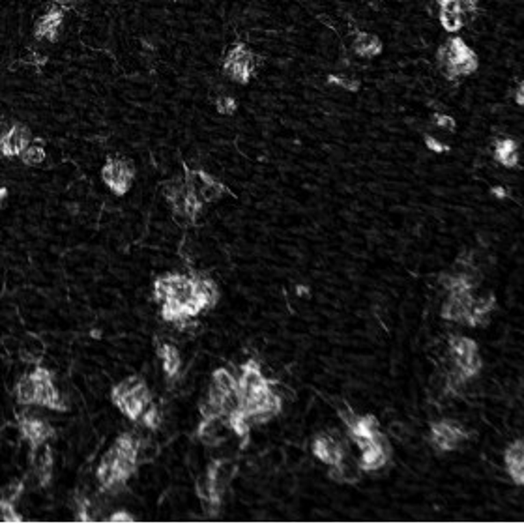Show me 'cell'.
<instances>
[{"mask_svg":"<svg viewBox=\"0 0 524 524\" xmlns=\"http://www.w3.org/2000/svg\"><path fill=\"white\" fill-rule=\"evenodd\" d=\"M154 300L161 305V317L165 322L178 326L182 332L193 326L198 313L205 311L195 291L193 276L167 274L154 281Z\"/></svg>","mask_w":524,"mask_h":524,"instance_id":"6da1fadb","label":"cell"},{"mask_svg":"<svg viewBox=\"0 0 524 524\" xmlns=\"http://www.w3.org/2000/svg\"><path fill=\"white\" fill-rule=\"evenodd\" d=\"M236 399L249 423L259 425L266 423L283 408V401L272 390V382L262 375L261 367L255 360H248L240 367V375L236 378Z\"/></svg>","mask_w":524,"mask_h":524,"instance_id":"7a4b0ae2","label":"cell"},{"mask_svg":"<svg viewBox=\"0 0 524 524\" xmlns=\"http://www.w3.org/2000/svg\"><path fill=\"white\" fill-rule=\"evenodd\" d=\"M436 62L447 81L468 77L480 68L477 55L470 45L464 43L462 38H451L449 42L444 43L436 53Z\"/></svg>","mask_w":524,"mask_h":524,"instance_id":"3957f363","label":"cell"},{"mask_svg":"<svg viewBox=\"0 0 524 524\" xmlns=\"http://www.w3.org/2000/svg\"><path fill=\"white\" fill-rule=\"evenodd\" d=\"M113 403L120 408V412L131 421H139L144 408L152 403L150 390L141 376L131 375L122 382L114 384L111 391Z\"/></svg>","mask_w":524,"mask_h":524,"instance_id":"277c9868","label":"cell"},{"mask_svg":"<svg viewBox=\"0 0 524 524\" xmlns=\"http://www.w3.org/2000/svg\"><path fill=\"white\" fill-rule=\"evenodd\" d=\"M449 354L455 363V382H464L474 378L482 369V358L477 352V343L470 337L451 335L449 337Z\"/></svg>","mask_w":524,"mask_h":524,"instance_id":"5b68a950","label":"cell"},{"mask_svg":"<svg viewBox=\"0 0 524 524\" xmlns=\"http://www.w3.org/2000/svg\"><path fill=\"white\" fill-rule=\"evenodd\" d=\"M255 53L249 49L244 43H236L233 49L228 51L225 62H223V71L228 79H233L234 83L248 85L249 81L255 75Z\"/></svg>","mask_w":524,"mask_h":524,"instance_id":"8992f818","label":"cell"},{"mask_svg":"<svg viewBox=\"0 0 524 524\" xmlns=\"http://www.w3.org/2000/svg\"><path fill=\"white\" fill-rule=\"evenodd\" d=\"M101 178L114 195L122 197L131 189L135 180V167L126 157L109 156L101 169Z\"/></svg>","mask_w":524,"mask_h":524,"instance_id":"52a82bcc","label":"cell"},{"mask_svg":"<svg viewBox=\"0 0 524 524\" xmlns=\"http://www.w3.org/2000/svg\"><path fill=\"white\" fill-rule=\"evenodd\" d=\"M467 431L464 427L454 421V419H442L431 425V440L432 446L438 449L440 454L454 451L467 440Z\"/></svg>","mask_w":524,"mask_h":524,"instance_id":"ba28073f","label":"cell"},{"mask_svg":"<svg viewBox=\"0 0 524 524\" xmlns=\"http://www.w3.org/2000/svg\"><path fill=\"white\" fill-rule=\"evenodd\" d=\"M313 454L328 467H337L348 455V449L335 432H320L313 440Z\"/></svg>","mask_w":524,"mask_h":524,"instance_id":"9c48e42d","label":"cell"},{"mask_svg":"<svg viewBox=\"0 0 524 524\" xmlns=\"http://www.w3.org/2000/svg\"><path fill=\"white\" fill-rule=\"evenodd\" d=\"M32 371H34L36 378H38V404L49 408V410H68V404H66L64 397H60V393H58L57 386L53 382V373H51L49 369L36 363V367Z\"/></svg>","mask_w":524,"mask_h":524,"instance_id":"30bf717a","label":"cell"},{"mask_svg":"<svg viewBox=\"0 0 524 524\" xmlns=\"http://www.w3.org/2000/svg\"><path fill=\"white\" fill-rule=\"evenodd\" d=\"M474 302L475 298L472 296V291H470V289L449 291V296H447V300L444 302V305H442V319L467 324Z\"/></svg>","mask_w":524,"mask_h":524,"instance_id":"8fae6325","label":"cell"},{"mask_svg":"<svg viewBox=\"0 0 524 524\" xmlns=\"http://www.w3.org/2000/svg\"><path fill=\"white\" fill-rule=\"evenodd\" d=\"M184 180L200 195L205 202H213L227 193V187L205 170H187Z\"/></svg>","mask_w":524,"mask_h":524,"instance_id":"7c38bea8","label":"cell"},{"mask_svg":"<svg viewBox=\"0 0 524 524\" xmlns=\"http://www.w3.org/2000/svg\"><path fill=\"white\" fill-rule=\"evenodd\" d=\"M30 462L38 483L47 487L53 480V449L49 442H38L30 446Z\"/></svg>","mask_w":524,"mask_h":524,"instance_id":"4fadbf2b","label":"cell"},{"mask_svg":"<svg viewBox=\"0 0 524 524\" xmlns=\"http://www.w3.org/2000/svg\"><path fill=\"white\" fill-rule=\"evenodd\" d=\"M62 23H64V12H62V6L53 4V6H49V10H47V12L38 19V21H36L34 38L55 43L58 38H60Z\"/></svg>","mask_w":524,"mask_h":524,"instance_id":"5bb4252c","label":"cell"},{"mask_svg":"<svg viewBox=\"0 0 524 524\" xmlns=\"http://www.w3.org/2000/svg\"><path fill=\"white\" fill-rule=\"evenodd\" d=\"M390 442H388V438H386L384 434H380L371 446L361 449V457L358 467H360L361 472H375V470H380V468L390 460Z\"/></svg>","mask_w":524,"mask_h":524,"instance_id":"9a60e30c","label":"cell"},{"mask_svg":"<svg viewBox=\"0 0 524 524\" xmlns=\"http://www.w3.org/2000/svg\"><path fill=\"white\" fill-rule=\"evenodd\" d=\"M19 431H21L23 438L32 444L38 442H49L51 438H55V427H51L49 421H45L42 418H36L30 414H19Z\"/></svg>","mask_w":524,"mask_h":524,"instance_id":"2e32d148","label":"cell"},{"mask_svg":"<svg viewBox=\"0 0 524 524\" xmlns=\"http://www.w3.org/2000/svg\"><path fill=\"white\" fill-rule=\"evenodd\" d=\"M32 141L30 129L23 124L10 126L6 135L0 139V154L4 157H19L23 150L27 148Z\"/></svg>","mask_w":524,"mask_h":524,"instance_id":"e0dca14e","label":"cell"},{"mask_svg":"<svg viewBox=\"0 0 524 524\" xmlns=\"http://www.w3.org/2000/svg\"><path fill=\"white\" fill-rule=\"evenodd\" d=\"M506 468L508 474L515 485L524 483V446L523 440H515L508 449H506Z\"/></svg>","mask_w":524,"mask_h":524,"instance_id":"ac0fdd59","label":"cell"},{"mask_svg":"<svg viewBox=\"0 0 524 524\" xmlns=\"http://www.w3.org/2000/svg\"><path fill=\"white\" fill-rule=\"evenodd\" d=\"M156 350L159 360L163 363L165 376L172 382L178 376V373H180V367H182V358H180L178 348L174 345H170V343H157Z\"/></svg>","mask_w":524,"mask_h":524,"instance_id":"d6986e66","label":"cell"},{"mask_svg":"<svg viewBox=\"0 0 524 524\" xmlns=\"http://www.w3.org/2000/svg\"><path fill=\"white\" fill-rule=\"evenodd\" d=\"M352 49L361 58H375L382 53L384 45L378 36L360 32V34H356L354 42H352Z\"/></svg>","mask_w":524,"mask_h":524,"instance_id":"ffe728a7","label":"cell"},{"mask_svg":"<svg viewBox=\"0 0 524 524\" xmlns=\"http://www.w3.org/2000/svg\"><path fill=\"white\" fill-rule=\"evenodd\" d=\"M15 397H17V403L23 406L38 404V378H36L34 371H30L19 378V382L15 386Z\"/></svg>","mask_w":524,"mask_h":524,"instance_id":"44dd1931","label":"cell"},{"mask_svg":"<svg viewBox=\"0 0 524 524\" xmlns=\"http://www.w3.org/2000/svg\"><path fill=\"white\" fill-rule=\"evenodd\" d=\"M195 279V291L197 296L200 298V302L205 305V309H212L220 302V289L213 281L212 277L206 276H193Z\"/></svg>","mask_w":524,"mask_h":524,"instance_id":"7402d4cb","label":"cell"},{"mask_svg":"<svg viewBox=\"0 0 524 524\" xmlns=\"http://www.w3.org/2000/svg\"><path fill=\"white\" fill-rule=\"evenodd\" d=\"M495 159L506 169H515L519 165V144L513 139H502L495 144Z\"/></svg>","mask_w":524,"mask_h":524,"instance_id":"603a6c76","label":"cell"},{"mask_svg":"<svg viewBox=\"0 0 524 524\" xmlns=\"http://www.w3.org/2000/svg\"><path fill=\"white\" fill-rule=\"evenodd\" d=\"M212 388L223 393V395H234L236 393V376L231 375V371L225 367L215 369L212 373Z\"/></svg>","mask_w":524,"mask_h":524,"instance_id":"cb8c5ba5","label":"cell"},{"mask_svg":"<svg viewBox=\"0 0 524 524\" xmlns=\"http://www.w3.org/2000/svg\"><path fill=\"white\" fill-rule=\"evenodd\" d=\"M438 19L444 30H447V32H459L464 27L467 15L459 12V10H455V8H440Z\"/></svg>","mask_w":524,"mask_h":524,"instance_id":"d4e9b609","label":"cell"},{"mask_svg":"<svg viewBox=\"0 0 524 524\" xmlns=\"http://www.w3.org/2000/svg\"><path fill=\"white\" fill-rule=\"evenodd\" d=\"M218 421L220 419H205L198 423L197 429V438L206 444V446H215V444H220L221 436H220V427H218Z\"/></svg>","mask_w":524,"mask_h":524,"instance_id":"484cf974","label":"cell"},{"mask_svg":"<svg viewBox=\"0 0 524 524\" xmlns=\"http://www.w3.org/2000/svg\"><path fill=\"white\" fill-rule=\"evenodd\" d=\"M19 159H21L25 165H30V167L42 163L43 159H45V146H43V141H40V139H36L34 142L30 141L29 146L19 154Z\"/></svg>","mask_w":524,"mask_h":524,"instance_id":"4316f807","label":"cell"},{"mask_svg":"<svg viewBox=\"0 0 524 524\" xmlns=\"http://www.w3.org/2000/svg\"><path fill=\"white\" fill-rule=\"evenodd\" d=\"M141 421L144 423V427H148V429H152V431H156L157 427L161 425V412H159V408H157L156 404L150 403L148 406L144 408V412H142V416H141Z\"/></svg>","mask_w":524,"mask_h":524,"instance_id":"83f0119b","label":"cell"},{"mask_svg":"<svg viewBox=\"0 0 524 524\" xmlns=\"http://www.w3.org/2000/svg\"><path fill=\"white\" fill-rule=\"evenodd\" d=\"M438 8H455L464 15L474 14L477 8V0H436Z\"/></svg>","mask_w":524,"mask_h":524,"instance_id":"f1b7e54d","label":"cell"},{"mask_svg":"<svg viewBox=\"0 0 524 524\" xmlns=\"http://www.w3.org/2000/svg\"><path fill=\"white\" fill-rule=\"evenodd\" d=\"M328 83L330 85L341 86V88H345L348 92H358L360 90V81L358 79H350V77H343V75H328Z\"/></svg>","mask_w":524,"mask_h":524,"instance_id":"f546056e","label":"cell"},{"mask_svg":"<svg viewBox=\"0 0 524 524\" xmlns=\"http://www.w3.org/2000/svg\"><path fill=\"white\" fill-rule=\"evenodd\" d=\"M0 521L4 523H23V517L15 511V503L0 500Z\"/></svg>","mask_w":524,"mask_h":524,"instance_id":"4dcf8cb0","label":"cell"},{"mask_svg":"<svg viewBox=\"0 0 524 524\" xmlns=\"http://www.w3.org/2000/svg\"><path fill=\"white\" fill-rule=\"evenodd\" d=\"M215 109H218V113L220 114H234L238 111V101L233 98V96H228V94H223L220 98L215 99Z\"/></svg>","mask_w":524,"mask_h":524,"instance_id":"1f68e13d","label":"cell"},{"mask_svg":"<svg viewBox=\"0 0 524 524\" xmlns=\"http://www.w3.org/2000/svg\"><path fill=\"white\" fill-rule=\"evenodd\" d=\"M23 490H25V485L23 482H12L8 485L4 493H2V500H8V502H17L21 498Z\"/></svg>","mask_w":524,"mask_h":524,"instance_id":"d6a6232c","label":"cell"},{"mask_svg":"<svg viewBox=\"0 0 524 524\" xmlns=\"http://www.w3.org/2000/svg\"><path fill=\"white\" fill-rule=\"evenodd\" d=\"M432 122L442 129H447V131H455L457 128V124H455L454 116H449V114L444 113H434L432 114Z\"/></svg>","mask_w":524,"mask_h":524,"instance_id":"836d02e7","label":"cell"},{"mask_svg":"<svg viewBox=\"0 0 524 524\" xmlns=\"http://www.w3.org/2000/svg\"><path fill=\"white\" fill-rule=\"evenodd\" d=\"M425 146L434 154H444V152H449V146L447 144H442L440 141H436L431 135H425Z\"/></svg>","mask_w":524,"mask_h":524,"instance_id":"e575fe53","label":"cell"},{"mask_svg":"<svg viewBox=\"0 0 524 524\" xmlns=\"http://www.w3.org/2000/svg\"><path fill=\"white\" fill-rule=\"evenodd\" d=\"M109 523H135V519L129 515L128 511H116L111 515Z\"/></svg>","mask_w":524,"mask_h":524,"instance_id":"d590c367","label":"cell"},{"mask_svg":"<svg viewBox=\"0 0 524 524\" xmlns=\"http://www.w3.org/2000/svg\"><path fill=\"white\" fill-rule=\"evenodd\" d=\"M515 101H517V105H524V83L523 81H519L517 83V90H515Z\"/></svg>","mask_w":524,"mask_h":524,"instance_id":"8d00e7d4","label":"cell"},{"mask_svg":"<svg viewBox=\"0 0 524 524\" xmlns=\"http://www.w3.org/2000/svg\"><path fill=\"white\" fill-rule=\"evenodd\" d=\"M490 195L496 198H506L508 197V192H506V187L498 185V187H493V189H490Z\"/></svg>","mask_w":524,"mask_h":524,"instance_id":"74e56055","label":"cell"},{"mask_svg":"<svg viewBox=\"0 0 524 524\" xmlns=\"http://www.w3.org/2000/svg\"><path fill=\"white\" fill-rule=\"evenodd\" d=\"M6 198H8V187L0 185V208H2V205L6 202Z\"/></svg>","mask_w":524,"mask_h":524,"instance_id":"f35d334b","label":"cell"},{"mask_svg":"<svg viewBox=\"0 0 524 524\" xmlns=\"http://www.w3.org/2000/svg\"><path fill=\"white\" fill-rule=\"evenodd\" d=\"M8 129H10V126H8L6 122H0V139H2L4 135H6Z\"/></svg>","mask_w":524,"mask_h":524,"instance_id":"ab89813d","label":"cell"}]
</instances>
